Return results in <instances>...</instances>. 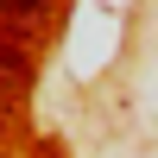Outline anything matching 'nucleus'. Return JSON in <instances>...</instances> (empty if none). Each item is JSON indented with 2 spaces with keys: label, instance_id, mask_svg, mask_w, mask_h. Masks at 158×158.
<instances>
[{
  "label": "nucleus",
  "instance_id": "f03ea898",
  "mask_svg": "<svg viewBox=\"0 0 158 158\" xmlns=\"http://www.w3.org/2000/svg\"><path fill=\"white\" fill-rule=\"evenodd\" d=\"M51 0H0V13H6V19H32V13H44Z\"/></svg>",
  "mask_w": 158,
  "mask_h": 158
},
{
  "label": "nucleus",
  "instance_id": "f257e3e1",
  "mask_svg": "<svg viewBox=\"0 0 158 158\" xmlns=\"http://www.w3.org/2000/svg\"><path fill=\"white\" fill-rule=\"evenodd\" d=\"M25 82H32V57L13 25H0V89H25Z\"/></svg>",
  "mask_w": 158,
  "mask_h": 158
}]
</instances>
